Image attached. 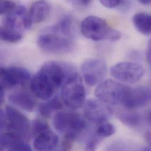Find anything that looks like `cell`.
I'll return each mask as SVG.
<instances>
[{
    "label": "cell",
    "instance_id": "2e32d148",
    "mask_svg": "<svg viewBox=\"0 0 151 151\" xmlns=\"http://www.w3.org/2000/svg\"><path fill=\"white\" fill-rule=\"evenodd\" d=\"M9 101L17 106L27 112L32 111L36 106L34 98L25 92H15L8 96Z\"/></svg>",
    "mask_w": 151,
    "mask_h": 151
},
{
    "label": "cell",
    "instance_id": "7402d4cb",
    "mask_svg": "<svg viewBox=\"0 0 151 151\" xmlns=\"http://www.w3.org/2000/svg\"><path fill=\"white\" fill-rule=\"evenodd\" d=\"M95 132L98 135L104 139L114 135L115 132V128L113 124L106 121L97 124Z\"/></svg>",
    "mask_w": 151,
    "mask_h": 151
},
{
    "label": "cell",
    "instance_id": "6da1fadb",
    "mask_svg": "<svg viewBox=\"0 0 151 151\" xmlns=\"http://www.w3.org/2000/svg\"><path fill=\"white\" fill-rule=\"evenodd\" d=\"M72 70V67L64 63L48 61L31 78V90L37 98L48 100L74 72Z\"/></svg>",
    "mask_w": 151,
    "mask_h": 151
},
{
    "label": "cell",
    "instance_id": "83f0119b",
    "mask_svg": "<svg viewBox=\"0 0 151 151\" xmlns=\"http://www.w3.org/2000/svg\"><path fill=\"white\" fill-rule=\"evenodd\" d=\"M147 58L148 63L151 65V38L148 41V48L147 52Z\"/></svg>",
    "mask_w": 151,
    "mask_h": 151
},
{
    "label": "cell",
    "instance_id": "f1b7e54d",
    "mask_svg": "<svg viewBox=\"0 0 151 151\" xmlns=\"http://www.w3.org/2000/svg\"><path fill=\"white\" fill-rule=\"evenodd\" d=\"M0 101H1V104H2L4 101V89L1 86V93H0Z\"/></svg>",
    "mask_w": 151,
    "mask_h": 151
},
{
    "label": "cell",
    "instance_id": "5b68a950",
    "mask_svg": "<svg viewBox=\"0 0 151 151\" xmlns=\"http://www.w3.org/2000/svg\"><path fill=\"white\" fill-rule=\"evenodd\" d=\"M37 44L41 51L50 54H67L72 51L75 47L72 37L50 30L38 37Z\"/></svg>",
    "mask_w": 151,
    "mask_h": 151
},
{
    "label": "cell",
    "instance_id": "9a60e30c",
    "mask_svg": "<svg viewBox=\"0 0 151 151\" xmlns=\"http://www.w3.org/2000/svg\"><path fill=\"white\" fill-rule=\"evenodd\" d=\"M58 142V137L50 129L36 136L33 145L37 151H53L57 147Z\"/></svg>",
    "mask_w": 151,
    "mask_h": 151
},
{
    "label": "cell",
    "instance_id": "e0dca14e",
    "mask_svg": "<svg viewBox=\"0 0 151 151\" xmlns=\"http://www.w3.org/2000/svg\"><path fill=\"white\" fill-rule=\"evenodd\" d=\"M132 22L139 32L147 36L151 35V14L138 12L133 16Z\"/></svg>",
    "mask_w": 151,
    "mask_h": 151
},
{
    "label": "cell",
    "instance_id": "277c9868",
    "mask_svg": "<svg viewBox=\"0 0 151 151\" xmlns=\"http://www.w3.org/2000/svg\"><path fill=\"white\" fill-rule=\"evenodd\" d=\"M85 89L79 75L73 72L67 78L61 89V99L69 108L76 110L85 102Z\"/></svg>",
    "mask_w": 151,
    "mask_h": 151
},
{
    "label": "cell",
    "instance_id": "30bf717a",
    "mask_svg": "<svg viewBox=\"0 0 151 151\" xmlns=\"http://www.w3.org/2000/svg\"><path fill=\"white\" fill-rule=\"evenodd\" d=\"M83 105L85 117L96 124L108 121L112 116V110L109 105L98 99H89Z\"/></svg>",
    "mask_w": 151,
    "mask_h": 151
},
{
    "label": "cell",
    "instance_id": "d4e9b609",
    "mask_svg": "<svg viewBox=\"0 0 151 151\" xmlns=\"http://www.w3.org/2000/svg\"><path fill=\"white\" fill-rule=\"evenodd\" d=\"M17 6L16 3L12 0H0L1 15H6L12 13Z\"/></svg>",
    "mask_w": 151,
    "mask_h": 151
},
{
    "label": "cell",
    "instance_id": "44dd1931",
    "mask_svg": "<svg viewBox=\"0 0 151 151\" xmlns=\"http://www.w3.org/2000/svg\"><path fill=\"white\" fill-rule=\"evenodd\" d=\"M118 117L122 123L129 127L135 128L141 123V117L136 113L122 112L118 114Z\"/></svg>",
    "mask_w": 151,
    "mask_h": 151
},
{
    "label": "cell",
    "instance_id": "f546056e",
    "mask_svg": "<svg viewBox=\"0 0 151 151\" xmlns=\"http://www.w3.org/2000/svg\"><path fill=\"white\" fill-rule=\"evenodd\" d=\"M140 4L145 5H150L151 4V0H137Z\"/></svg>",
    "mask_w": 151,
    "mask_h": 151
},
{
    "label": "cell",
    "instance_id": "3957f363",
    "mask_svg": "<svg viewBox=\"0 0 151 151\" xmlns=\"http://www.w3.org/2000/svg\"><path fill=\"white\" fill-rule=\"evenodd\" d=\"M81 31L85 37L94 41L115 42L122 37L121 33L110 27L105 20L93 15L83 19L81 24Z\"/></svg>",
    "mask_w": 151,
    "mask_h": 151
},
{
    "label": "cell",
    "instance_id": "52a82bcc",
    "mask_svg": "<svg viewBox=\"0 0 151 151\" xmlns=\"http://www.w3.org/2000/svg\"><path fill=\"white\" fill-rule=\"evenodd\" d=\"M5 114L6 118L5 129L27 140L31 133V124L27 117L18 110L10 106L6 107Z\"/></svg>",
    "mask_w": 151,
    "mask_h": 151
},
{
    "label": "cell",
    "instance_id": "8992f818",
    "mask_svg": "<svg viewBox=\"0 0 151 151\" xmlns=\"http://www.w3.org/2000/svg\"><path fill=\"white\" fill-rule=\"evenodd\" d=\"M130 87L112 79L102 81L95 91L97 99L109 105L123 104Z\"/></svg>",
    "mask_w": 151,
    "mask_h": 151
},
{
    "label": "cell",
    "instance_id": "ffe728a7",
    "mask_svg": "<svg viewBox=\"0 0 151 151\" xmlns=\"http://www.w3.org/2000/svg\"><path fill=\"white\" fill-rule=\"evenodd\" d=\"M1 39L9 43H17L19 42L22 38V34L16 29L7 28L1 26L0 29Z\"/></svg>",
    "mask_w": 151,
    "mask_h": 151
},
{
    "label": "cell",
    "instance_id": "603a6c76",
    "mask_svg": "<svg viewBox=\"0 0 151 151\" xmlns=\"http://www.w3.org/2000/svg\"><path fill=\"white\" fill-rule=\"evenodd\" d=\"M49 129L50 128L48 123L40 119H35L31 124V133L35 137Z\"/></svg>",
    "mask_w": 151,
    "mask_h": 151
},
{
    "label": "cell",
    "instance_id": "7c38bea8",
    "mask_svg": "<svg viewBox=\"0 0 151 151\" xmlns=\"http://www.w3.org/2000/svg\"><path fill=\"white\" fill-rule=\"evenodd\" d=\"M51 11V5L46 0H37L29 7L28 11L22 18L21 23L25 29H29L33 24L44 21Z\"/></svg>",
    "mask_w": 151,
    "mask_h": 151
},
{
    "label": "cell",
    "instance_id": "8fae6325",
    "mask_svg": "<svg viewBox=\"0 0 151 151\" xmlns=\"http://www.w3.org/2000/svg\"><path fill=\"white\" fill-rule=\"evenodd\" d=\"M0 78L1 86L4 89H11L26 84L30 79V74L23 67H2Z\"/></svg>",
    "mask_w": 151,
    "mask_h": 151
},
{
    "label": "cell",
    "instance_id": "4fadbf2b",
    "mask_svg": "<svg viewBox=\"0 0 151 151\" xmlns=\"http://www.w3.org/2000/svg\"><path fill=\"white\" fill-rule=\"evenodd\" d=\"M151 101L150 86L130 88L123 104L128 109H134L142 107Z\"/></svg>",
    "mask_w": 151,
    "mask_h": 151
},
{
    "label": "cell",
    "instance_id": "9c48e42d",
    "mask_svg": "<svg viewBox=\"0 0 151 151\" xmlns=\"http://www.w3.org/2000/svg\"><path fill=\"white\" fill-rule=\"evenodd\" d=\"M144 68L141 64L134 62H121L113 65L110 74L115 79L124 82L135 83L144 75Z\"/></svg>",
    "mask_w": 151,
    "mask_h": 151
},
{
    "label": "cell",
    "instance_id": "7a4b0ae2",
    "mask_svg": "<svg viewBox=\"0 0 151 151\" xmlns=\"http://www.w3.org/2000/svg\"><path fill=\"white\" fill-rule=\"evenodd\" d=\"M55 129L64 134V139L74 142L86 128L83 117L74 111H58L53 117Z\"/></svg>",
    "mask_w": 151,
    "mask_h": 151
},
{
    "label": "cell",
    "instance_id": "cb8c5ba5",
    "mask_svg": "<svg viewBox=\"0 0 151 151\" xmlns=\"http://www.w3.org/2000/svg\"><path fill=\"white\" fill-rule=\"evenodd\" d=\"M103 138L98 135L95 132H92L88 137L85 145V150L86 151H94L99 145L101 142L103 141Z\"/></svg>",
    "mask_w": 151,
    "mask_h": 151
},
{
    "label": "cell",
    "instance_id": "484cf974",
    "mask_svg": "<svg viewBox=\"0 0 151 151\" xmlns=\"http://www.w3.org/2000/svg\"><path fill=\"white\" fill-rule=\"evenodd\" d=\"M100 3L107 8H115L123 4L124 0H99Z\"/></svg>",
    "mask_w": 151,
    "mask_h": 151
},
{
    "label": "cell",
    "instance_id": "5bb4252c",
    "mask_svg": "<svg viewBox=\"0 0 151 151\" xmlns=\"http://www.w3.org/2000/svg\"><path fill=\"white\" fill-rule=\"evenodd\" d=\"M17 134L8 131L1 134V149L8 151H32L30 145Z\"/></svg>",
    "mask_w": 151,
    "mask_h": 151
},
{
    "label": "cell",
    "instance_id": "ac0fdd59",
    "mask_svg": "<svg viewBox=\"0 0 151 151\" xmlns=\"http://www.w3.org/2000/svg\"><path fill=\"white\" fill-rule=\"evenodd\" d=\"M62 108V101L58 96H55L41 104L39 106V112L42 117L50 118L54 111L60 110Z\"/></svg>",
    "mask_w": 151,
    "mask_h": 151
},
{
    "label": "cell",
    "instance_id": "d6986e66",
    "mask_svg": "<svg viewBox=\"0 0 151 151\" xmlns=\"http://www.w3.org/2000/svg\"><path fill=\"white\" fill-rule=\"evenodd\" d=\"M72 25L73 19L70 16L67 15L63 17L60 21L49 30L59 33L65 37H72Z\"/></svg>",
    "mask_w": 151,
    "mask_h": 151
},
{
    "label": "cell",
    "instance_id": "4dcf8cb0",
    "mask_svg": "<svg viewBox=\"0 0 151 151\" xmlns=\"http://www.w3.org/2000/svg\"><path fill=\"white\" fill-rule=\"evenodd\" d=\"M80 1L84 5H88L91 2V0H80Z\"/></svg>",
    "mask_w": 151,
    "mask_h": 151
},
{
    "label": "cell",
    "instance_id": "ba28073f",
    "mask_svg": "<svg viewBox=\"0 0 151 151\" xmlns=\"http://www.w3.org/2000/svg\"><path fill=\"white\" fill-rule=\"evenodd\" d=\"M81 70L85 82L90 86H94L101 83L108 72L105 62L98 58L86 60L82 64Z\"/></svg>",
    "mask_w": 151,
    "mask_h": 151
},
{
    "label": "cell",
    "instance_id": "4316f807",
    "mask_svg": "<svg viewBox=\"0 0 151 151\" xmlns=\"http://www.w3.org/2000/svg\"><path fill=\"white\" fill-rule=\"evenodd\" d=\"M144 137L147 145V148L145 150H151V130H147L145 132Z\"/></svg>",
    "mask_w": 151,
    "mask_h": 151
},
{
    "label": "cell",
    "instance_id": "1f68e13d",
    "mask_svg": "<svg viewBox=\"0 0 151 151\" xmlns=\"http://www.w3.org/2000/svg\"><path fill=\"white\" fill-rule=\"evenodd\" d=\"M148 121L151 124V110L150 111V112H149V114H148Z\"/></svg>",
    "mask_w": 151,
    "mask_h": 151
}]
</instances>
